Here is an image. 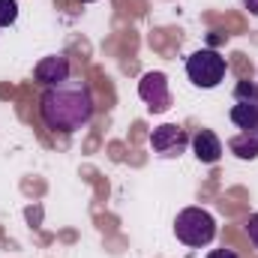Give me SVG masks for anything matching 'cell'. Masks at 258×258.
I'll return each instance as SVG.
<instances>
[{"mask_svg":"<svg viewBox=\"0 0 258 258\" xmlns=\"http://www.w3.org/2000/svg\"><path fill=\"white\" fill-rule=\"evenodd\" d=\"M39 120L51 132H78L93 120V93L87 81L66 78L39 93Z\"/></svg>","mask_w":258,"mask_h":258,"instance_id":"cell-1","label":"cell"},{"mask_svg":"<svg viewBox=\"0 0 258 258\" xmlns=\"http://www.w3.org/2000/svg\"><path fill=\"white\" fill-rule=\"evenodd\" d=\"M174 234L183 246L189 249H204L216 237V219L204 207H183L174 219Z\"/></svg>","mask_w":258,"mask_h":258,"instance_id":"cell-2","label":"cell"},{"mask_svg":"<svg viewBox=\"0 0 258 258\" xmlns=\"http://www.w3.org/2000/svg\"><path fill=\"white\" fill-rule=\"evenodd\" d=\"M225 72H228V60L219 51H213V48H198V51H192L186 57V78L201 90L219 87Z\"/></svg>","mask_w":258,"mask_h":258,"instance_id":"cell-3","label":"cell"},{"mask_svg":"<svg viewBox=\"0 0 258 258\" xmlns=\"http://www.w3.org/2000/svg\"><path fill=\"white\" fill-rule=\"evenodd\" d=\"M150 147L159 159H180L189 147V132L177 123H162L150 132Z\"/></svg>","mask_w":258,"mask_h":258,"instance_id":"cell-4","label":"cell"},{"mask_svg":"<svg viewBox=\"0 0 258 258\" xmlns=\"http://www.w3.org/2000/svg\"><path fill=\"white\" fill-rule=\"evenodd\" d=\"M138 99L147 105L150 114H162L171 108V87L165 72H144L138 81Z\"/></svg>","mask_w":258,"mask_h":258,"instance_id":"cell-5","label":"cell"},{"mask_svg":"<svg viewBox=\"0 0 258 258\" xmlns=\"http://www.w3.org/2000/svg\"><path fill=\"white\" fill-rule=\"evenodd\" d=\"M69 72H72V63H69V57H63V54H48V57H42L39 63L33 66V78L42 87H54V84L66 81Z\"/></svg>","mask_w":258,"mask_h":258,"instance_id":"cell-6","label":"cell"},{"mask_svg":"<svg viewBox=\"0 0 258 258\" xmlns=\"http://www.w3.org/2000/svg\"><path fill=\"white\" fill-rule=\"evenodd\" d=\"M189 144H192V153L201 165H216L222 159V141L213 129H198L189 138Z\"/></svg>","mask_w":258,"mask_h":258,"instance_id":"cell-7","label":"cell"},{"mask_svg":"<svg viewBox=\"0 0 258 258\" xmlns=\"http://www.w3.org/2000/svg\"><path fill=\"white\" fill-rule=\"evenodd\" d=\"M228 117H231V123L240 132H255L258 129V102L255 99H234Z\"/></svg>","mask_w":258,"mask_h":258,"instance_id":"cell-8","label":"cell"},{"mask_svg":"<svg viewBox=\"0 0 258 258\" xmlns=\"http://www.w3.org/2000/svg\"><path fill=\"white\" fill-rule=\"evenodd\" d=\"M228 150L237 159L252 162V159H258V135L255 132H237V135H231L228 138Z\"/></svg>","mask_w":258,"mask_h":258,"instance_id":"cell-9","label":"cell"},{"mask_svg":"<svg viewBox=\"0 0 258 258\" xmlns=\"http://www.w3.org/2000/svg\"><path fill=\"white\" fill-rule=\"evenodd\" d=\"M15 18H18V3L15 0H0V27L15 24Z\"/></svg>","mask_w":258,"mask_h":258,"instance_id":"cell-10","label":"cell"},{"mask_svg":"<svg viewBox=\"0 0 258 258\" xmlns=\"http://www.w3.org/2000/svg\"><path fill=\"white\" fill-rule=\"evenodd\" d=\"M246 234H249V243L258 249V210L246 219Z\"/></svg>","mask_w":258,"mask_h":258,"instance_id":"cell-11","label":"cell"},{"mask_svg":"<svg viewBox=\"0 0 258 258\" xmlns=\"http://www.w3.org/2000/svg\"><path fill=\"white\" fill-rule=\"evenodd\" d=\"M207 258H240L234 249H213V252H207Z\"/></svg>","mask_w":258,"mask_h":258,"instance_id":"cell-12","label":"cell"},{"mask_svg":"<svg viewBox=\"0 0 258 258\" xmlns=\"http://www.w3.org/2000/svg\"><path fill=\"white\" fill-rule=\"evenodd\" d=\"M243 6H246L252 15H258V0H243Z\"/></svg>","mask_w":258,"mask_h":258,"instance_id":"cell-13","label":"cell"},{"mask_svg":"<svg viewBox=\"0 0 258 258\" xmlns=\"http://www.w3.org/2000/svg\"><path fill=\"white\" fill-rule=\"evenodd\" d=\"M78 3H96V0H78Z\"/></svg>","mask_w":258,"mask_h":258,"instance_id":"cell-14","label":"cell"}]
</instances>
